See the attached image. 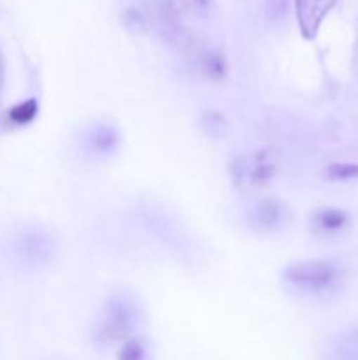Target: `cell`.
I'll return each instance as SVG.
<instances>
[{
    "instance_id": "obj_1",
    "label": "cell",
    "mask_w": 358,
    "mask_h": 360,
    "mask_svg": "<svg viewBox=\"0 0 358 360\" xmlns=\"http://www.w3.org/2000/svg\"><path fill=\"white\" fill-rule=\"evenodd\" d=\"M284 280L295 290L309 295H321L337 287L340 281V271L326 260H302L286 267Z\"/></svg>"
},
{
    "instance_id": "obj_2",
    "label": "cell",
    "mask_w": 358,
    "mask_h": 360,
    "mask_svg": "<svg viewBox=\"0 0 358 360\" xmlns=\"http://www.w3.org/2000/svg\"><path fill=\"white\" fill-rule=\"evenodd\" d=\"M140 319V308L133 297L126 294L112 295L104 308L100 322V338L105 341L128 340Z\"/></svg>"
},
{
    "instance_id": "obj_3",
    "label": "cell",
    "mask_w": 358,
    "mask_h": 360,
    "mask_svg": "<svg viewBox=\"0 0 358 360\" xmlns=\"http://www.w3.org/2000/svg\"><path fill=\"white\" fill-rule=\"evenodd\" d=\"M232 179L239 188H262L277 172V155L272 150H260L253 157H237L230 165Z\"/></svg>"
},
{
    "instance_id": "obj_4",
    "label": "cell",
    "mask_w": 358,
    "mask_h": 360,
    "mask_svg": "<svg viewBox=\"0 0 358 360\" xmlns=\"http://www.w3.org/2000/svg\"><path fill=\"white\" fill-rule=\"evenodd\" d=\"M248 225L258 234H276L284 231L291 221V213L279 199H263L248 211Z\"/></svg>"
},
{
    "instance_id": "obj_5",
    "label": "cell",
    "mask_w": 358,
    "mask_h": 360,
    "mask_svg": "<svg viewBox=\"0 0 358 360\" xmlns=\"http://www.w3.org/2000/svg\"><path fill=\"white\" fill-rule=\"evenodd\" d=\"M297 4V18L304 37L312 39L318 34L323 18L326 16L336 0H295Z\"/></svg>"
},
{
    "instance_id": "obj_6",
    "label": "cell",
    "mask_w": 358,
    "mask_h": 360,
    "mask_svg": "<svg viewBox=\"0 0 358 360\" xmlns=\"http://www.w3.org/2000/svg\"><path fill=\"white\" fill-rule=\"evenodd\" d=\"M55 253V243L49 236L34 234L27 236L23 241V255L35 264H44Z\"/></svg>"
},
{
    "instance_id": "obj_7",
    "label": "cell",
    "mask_w": 358,
    "mask_h": 360,
    "mask_svg": "<svg viewBox=\"0 0 358 360\" xmlns=\"http://www.w3.org/2000/svg\"><path fill=\"white\" fill-rule=\"evenodd\" d=\"M119 144V136L114 127L97 125L88 132V146L102 155H109L116 151Z\"/></svg>"
},
{
    "instance_id": "obj_8",
    "label": "cell",
    "mask_w": 358,
    "mask_h": 360,
    "mask_svg": "<svg viewBox=\"0 0 358 360\" xmlns=\"http://www.w3.org/2000/svg\"><path fill=\"white\" fill-rule=\"evenodd\" d=\"M347 224V214L336 207H323L312 214V225L321 232H337Z\"/></svg>"
},
{
    "instance_id": "obj_9",
    "label": "cell",
    "mask_w": 358,
    "mask_h": 360,
    "mask_svg": "<svg viewBox=\"0 0 358 360\" xmlns=\"http://www.w3.org/2000/svg\"><path fill=\"white\" fill-rule=\"evenodd\" d=\"M39 111V104L35 98H28V101L21 102V104L14 105L13 109L9 111V118L11 122L16 123V125H27L30 123L32 120L37 116Z\"/></svg>"
},
{
    "instance_id": "obj_10",
    "label": "cell",
    "mask_w": 358,
    "mask_h": 360,
    "mask_svg": "<svg viewBox=\"0 0 358 360\" xmlns=\"http://www.w3.org/2000/svg\"><path fill=\"white\" fill-rule=\"evenodd\" d=\"M118 360H147V345L140 338H128L123 343Z\"/></svg>"
},
{
    "instance_id": "obj_11",
    "label": "cell",
    "mask_w": 358,
    "mask_h": 360,
    "mask_svg": "<svg viewBox=\"0 0 358 360\" xmlns=\"http://www.w3.org/2000/svg\"><path fill=\"white\" fill-rule=\"evenodd\" d=\"M202 127L207 136L216 137V139L223 137L228 130L227 122H225V118L220 112H206L202 116Z\"/></svg>"
},
{
    "instance_id": "obj_12",
    "label": "cell",
    "mask_w": 358,
    "mask_h": 360,
    "mask_svg": "<svg viewBox=\"0 0 358 360\" xmlns=\"http://www.w3.org/2000/svg\"><path fill=\"white\" fill-rule=\"evenodd\" d=\"M204 69L211 79H223L225 72H227V63L220 53H209L204 60Z\"/></svg>"
},
{
    "instance_id": "obj_13",
    "label": "cell",
    "mask_w": 358,
    "mask_h": 360,
    "mask_svg": "<svg viewBox=\"0 0 358 360\" xmlns=\"http://www.w3.org/2000/svg\"><path fill=\"white\" fill-rule=\"evenodd\" d=\"M326 176L333 181H347L358 178V164H332L326 169Z\"/></svg>"
}]
</instances>
